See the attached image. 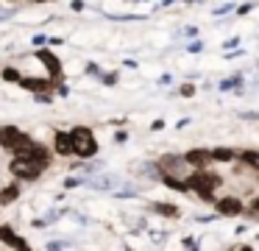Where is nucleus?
I'll return each mask as SVG.
<instances>
[{
    "mask_svg": "<svg viewBox=\"0 0 259 251\" xmlns=\"http://www.w3.org/2000/svg\"><path fill=\"white\" fill-rule=\"evenodd\" d=\"M70 139H73V154H78V156H92V154L98 151V145H95V137H92V131H90V128H84V126L73 128Z\"/></svg>",
    "mask_w": 259,
    "mask_h": 251,
    "instance_id": "nucleus-1",
    "label": "nucleus"
},
{
    "mask_svg": "<svg viewBox=\"0 0 259 251\" xmlns=\"http://www.w3.org/2000/svg\"><path fill=\"white\" fill-rule=\"evenodd\" d=\"M153 212L167 215V218H176V215H179V206H173V204H153Z\"/></svg>",
    "mask_w": 259,
    "mask_h": 251,
    "instance_id": "nucleus-12",
    "label": "nucleus"
},
{
    "mask_svg": "<svg viewBox=\"0 0 259 251\" xmlns=\"http://www.w3.org/2000/svg\"><path fill=\"white\" fill-rule=\"evenodd\" d=\"M17 195H20L17 184H9V187L3 190V193H0V204H12V201L17 198Z\"/></svg>",
    "mask_w": 259,
    "mask_h": 251,
    "instance_id": "nucleus-11",
    "label": "nucleus"
},
{
    "mask_svg": "<svg viewBox=\"0 0 259 251\" xmlns=\"http://www.w3.org/2000/svg\"><path fill=\"white\" fill-rule=\"evenodd\" d=\"M209 159H212V154H206V151H190V154L184 156L187 165H198V167L209 165Z\"/></svg>",
    "mask_w": 259,
    "mask_h": 251,
    "instance_id": "nucleus-8",
    "label": "nucleus"
},
{
    "mask_svg": "<svg viewBox=\"0 0 259 251\" xmlns=\"http://www.w3.org/2000/svg\"><path fill=\"white\" fill-rule=\"evenodd\" d=\"M0 240H6L9 245H14V248H20V245H25V240L14 237V232L9 226H0Z\"/></svg>",
    "mask_w": 259,
    "mask_h": 251,
    "instance_id": "nucleus-9",
    "label": "nucleus"
},
{
    "mask_svg": "<svg viewBox=\"0 0 259 251\" xmlns=\"http://www.w3.org/2000/svg\"><path fill=\"white\" fill-rule=\"evenodd\" d=\"M20 84H23L25 89H34V92H42V89L48 87L45 78H20Z\"/></svg>",
    "mask_w": 259,
    "mask_h": 251,
    "instance_id": "nucleus-10",
    "label": "nucleus"
},
{
    "mask_svg": "<svg viewBox=\"0 0 259 251\" xmlns=\"http://www.w3.org/2000/svg\"><path fill=\"white\" fill-rule=\"evenodd\" d=\"M36 59H39L42 64L51 70V76H59V73H62V64H59V59L51 53V50H39V53H36Z\"/></svg>",
    "mask_w": 259,
    "mask_h": 251,
    "instance_id": "nucleus-7",
    "label": "nucleus"
},
{
    "mask_svg": "<svg viewBox=\"0 0 259 251\" xmlns=\"http://www.w3.org/2000/svg\"><path fill=\"white\" fill-rule=\"evenodd\" d=\"M36 3H39V0H36Z\"/></svg>",
    "mask_w": 259,
    "mask_h": 251,
    "instance_id": "nucleus-15",
    "label": "nucleus"
},
{
    "mask_svg": "<svg viewBox=\"0 0 259 251\" xmlns=\"http://www.w3.org/2000/svg\"><path fill=\"white\" fill-rule=\"evenodd\" d=\"M17 156H23V159L34 162L39 167H48V162H51V151L45 145H36V142H28L25 148H17Z\"/></svg>",
    "mask_w": 259,
    "mask_h": 251,
    "instance_id": "nucleus-2",
    "label": "nucleus"
},
{
    "mask_svg": "<svg viewBox=\"0 0 259 251\" xmlns=\"http://www.w3.org/2000/svg\"><path fill=\"white\" fill-rule=\"evenodd\" d=\"M218 209L223 212V215H240V212H242V201H240V198H231V195H226V198L218 201Z\"/></svg>",
    "mask_w": 259,
    "mask_h": 251,
    "instance_id": "nucleus-5",
    "label": "nucleus"
},
{
    "mask_svg": "<svg viewBox=\"0 0 259 251\" xmlns=\"http://www.w3.org/2000/svg\"><path fill=\"white\" fill-rule=\"evenodd\" d=\"M12 173L20 178H36L42 173V167L34 165V162H28V159H23V156H17V159L12 162Z\"/></svg>",
    "mask_w": 259,
    "mask_h": 251,
    "instance_id": "nucleus-3",
    "label": "nucleus"
},
{
    "mask_svg": "<svg viewBox=\"0 0 259 251\" xmlns=\"http://www.w3.org/2000/svg\"><path fill=\"white\" fill-rule=\"evenodd\" d=\"M3 78H6V81H20V76L14 70H3Z\"/></svg>",
    "mask_w": 259,
    "mask_h": 251,
    "instance_id": "nucleus-14",
    "label": "nucleus"
},
{
    "mask_svg": "<svg viewBox=\"0 0 259 251\" xmlns=\"http://www.w3.org/2000/svg\"><path fill=\"white\" fill-rule=\"evenodd\" d=\"M25 134L20 131V128H14V126H6V128H0V145L3 148H9V151H14L20 145V139H23Z\"/></svg>",
    "mask_w": 259,
    "mask_h": 251,
    "instance_id": "nucleus-4",
    "label": "nucleus"
},
{
    "mask_svg": "<svg viewBox=\"0 0 259 251\" xmlns=\"http://www.w3.org/2000/svg\"><path fill=\"white\" fill-rule=\"evenodd\" d=\"M231 156H234V151H229V148H214L212 151V159H218V162H229Z\"/></svg>",
    "mask_w": 259,
    "mask_h": 251,
    "instance_id": "nucleus-13",
    "label": "nucleus"
},
{
    "mask_svg": "<svg viewBox=\"0 0 259 251\" xmlns=\"http://www.w3.org/2000/svg\"><path fill=\"white\" fill-rule=\"evenodd\" d=\"M53 148H56V154H62V156L73 154V139H70V134L56 131V137H53Z\"/></svg>",
    "mask_w": 259,
    "mask_h": 251,
    "instance_id": "nucleus-6",
    "label": "nucleus"
}]
</instances>
